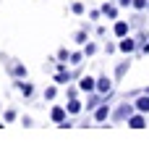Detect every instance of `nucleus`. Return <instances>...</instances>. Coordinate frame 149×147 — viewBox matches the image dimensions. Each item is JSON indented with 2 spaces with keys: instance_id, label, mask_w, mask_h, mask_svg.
<instances>
[{
  "instance_id": "obj_4",
  "label": "nucleus",
  "mask_w": 149,
  "mask_h": 147,
  "mask_svg": "<svg viewBox=\"0 0 149 147\" xmlns=\"http://www.w3.org/2000/svg\"><path fill=\"white\" fill-rule=\"evenodd\" d=\"M100 11H102V18H107V21H115L118 18V3H113V0H105L100 5Z\"/></svg>"
},
{
  "instance_id": "obj_28",
  "label": "nucleus",
  "mask_w": 149,
  "mask_h": 147,
  "mask_svg": "<svg viewBox=\"0 0 149 147\" xmlns=\"http://www.w3.org/2000/svg\"><path fill=\"white\" fill-rule=\"evenodd\" d=\"M147 37H149V32L144 29V26H141V32L136 34V39H139V45H141V42H147Z\"/></svg>"
},
{
  "instance_id": "obj_2",
  "label": "nucleus",
  "mask_w": 149,
  "mask_h": 147,
  "mask_svg": "<svg viewBox=\"0 0 149 147\" xmlns=\"http://www.w3.org/2000/svg\"><path fill=\"white\" fill-rule=\"evenodd\" d=\"M136 47H139V39H136V37H131V34H126V37H120V39H118V50H120V53H126V55L136 53Z\"/></svg>"
},
{
  "instance_id": "obj_31",
  "label": "nucleus",
  "mask_w": 149,
  "mask_h": 147,
  "mask_svg": "<svg viewBox=\"0 0 149 147\" xmlns=\"http://www.w3.org/2000/svg\"><path fill=\"white\" fill-rule=\"evenodd\" d=\"M118 8H131V0H118Z\"/></svg>"
},
{
  "instance_id": "obj_1",
  "label": "nucleus",
  "mask_w": 149,
  "mask_h": 147,
  "mask_svg": "<svg viewBox=\"0 0 149 147\" xmlns=\"http://www.w3.org/2000/svg\"><path fill=\"white\" fill-rule=\"evenodd\" d=\"M134 110H136V108H134V100H131V103H128V100H123V103L110 113V121H113V124H126V121L131 118V113H134Z\"/></svg>"
},
{
  "instance_id": "obj_32",
  "label": "nucleus",
  "mask_w": 149,
  "mask_h": 147,
  "mask_svg": "<svg viewBox=\"0 0 149 147\" xmlns=\"http://www.w3.org/2000/svg\"><path fill=\"white\" fill-rule=\"evenodd\" d=\"M147 11H149V5H147Z\"/></svg>"
},
{
  "instance_id": "obj_7",
  "label": "nucleus",
  "mask_w": 149,
  "mask_h": 147,
  "mask_svg": "<svg viewBox=\"0 0 149 147\" xmlns=\"http://www.w3.org/2000/svg\"><path fill=\"white\" fill-rule=\"evenodd\" d=\"M131 100H134V108H136V110H141V113L149 116V92L141 89V92H139L136 97H131Z\"/></svg>"
},
{
  "instance_id": "obj_18",
  "label": "nucleus",
  "mask_w": 149,
  "mask_h": 147,
  "mask_svg": "<svg viewBox=\"0 0 149 147\" xmlns=\"http://www.w3.org/2000/svg\"><path fill=\"white\" fill-rule=\"evenodd\" d=\"M84 58H86V55H84V50H76V53H71L68 63H71V66H81V63H84Z\"/></svg>"
},
{
  "instance_id": "obj_29",
  "label": "nucleus",
  "mask_w": 149,
  "mask_h": 147,
  "mask_svg": "<svg viewBox=\"0 0 149 147\" xmlns=\"http://www.w3.org/2000/svg\"><path fill=\"white\" fill-rule=\"evenodd\" d=\"M94 32H97V37H105V34H107V26H102V24H97V29H94Z\"/></svg>"
},
{
  "instance_id": "obj_14",
  "label": "nucleus",
  "mask_w": 149,
  "mask_h": 147,
  "mask_svg": "<svg viewBox=\"0 0 149 147\" xmlns=\"http://www.w3.org/2000/svg\"><path fill=\"white\" fill-rule=\"evenodd\" d=\"M8 74L13 76V79H26V66L24 63H8Z\"/></svg>"
},
{
  "instance_id": "obj_13",
  "label": "nucleus",
  "mask_w": 149,
  "mask_h": 147,
  "mask_svg": "<svg viewBox=\"0 0 149 147\" xmlns=\"http://www.w3.org/2000/svg\"><path fill=\"white\" fill-rule=\"evenodd\" d=\"M89 39H92V37H89V24H84L79 32H73V42H76V45H81V47H84Z\"/></svg>"
},
{
  "instance_id": "obj_22",
  "label": "nucleus",
  "mask_w": 149,
  "mask_h": 147,
  "mask_svg": "<svg viewBox=\"0 0 149 147\" xmlns=\"http://www.w3.org/2000/svg\"><path fill=\"white\" fill-rule=\"evenodd\" d=\"M68 58H71V50H68V47H60V50L55 53V60H65V63H68Z\"/></svg>"
},
{
  "instance_id": "obj_10",
  "label": "nucleus",
  "mask_w": 149,
  "mask_h": 147,
  "mask_svg": "<svg viewBox=\"0 0 149 147\" xmlns=\"http://www.w3.org/2000/svg\"><path fill=\"white\" fill-rule=\"evenodd\" d=\"M97 92H100V95L113 92V79H110L107 74H100V76H97Z\"/></svg>"
},
{
  "instance_id": "obj_25",
  "label": "nucleus",
  "mask_w": 149,
  "mask_h": 147,
  "mask_svg": "<svg viewBox=\"0 0 149 147\" xmlns=\"http://www.w3.org/2000/svg\"><path fill=\"white\" fill-rule=\"evenodd\" d=\"M147 5H149V0H131V8L134 11H147Z\"/></svg>"
},
{
  "instance_id": "obj_17",
  "label": "nucleus",
  "mask_w": 149,
  "mask_h": 147,
  "mask_svg": "<svg viewBox=\"0 0 149 147\" xmlns=\"http://www.w3.org/2000/svg\"><path fill=\"white\" fill-rule=\"evenodd\" d=\"M131 68V60H120L118 66H115V82H120L123 76H126V71Z\"/></svg>"
},
{
  "instance_id": "obj_23",
  "label": "nucleus",
  "mask_w": 149,
  "mask_h": 147,
  "mask_svg": "<svg viewBox=\"0 0 149 147\" xmlns=\"http://www.w3.org/2000/svg\"><path fill=\"white\" fill-rule=\"evenodd\" d=\"M16 118H18V113H16V110H13V108H8V110H5V113H3V121H5V124H13V121H16Z\"/></svg>"
},
{
  "instance_id": "obj_15",
  "label": "nucleus",
  "mask_w": 149,
  "mask_h": 147,
  "mask_svg": "<svg viewBox=\"0 0 149 147\" xmlns=\"http://www.w3.org/2000/svg\"><path fill=\"white\" fill-rule=\"evenodd\" d=\"M71 79H73V74H71L68 68H65V71H55V76H52V82H55L58 87H68Z\"/></svg>"
},
{
  "instance_id": "obj_21",
  "label": "nucleus",
  "mask_w": 149,
  "mask_h": 147,
  "mask_svg": "<svg viewBox=\"0 0 149 147\" xmlns=\"http://www.w3.org/2000/svg\"><path fill=\"white\" fill-rule=\"evenodd\" d=\"M89 21H92V24H100V21H102V11H100V8H92V11H89Z\"/></svg>"
},
{
  "instance_id": "obj_6",
  "label": "nucleus",
  "mask_w": 149,
  "mask_h": 147,
  "mask_svg": "<svg viewBox=\"0 0 149 147\" xmlns=\"http://www.w3.org/2000/svg\"><path fill=\"white\" fill-rule=\"evenodd\" d=\"M65 118H68L65 105H52V108H50V121H52V124H58V126H60Z\"/></svg>"
},
{
  "instance_id": "obj_11",
  "label": "nucleus",
  "mask_w": 149,
  "mask_h": 147,
  "mask_svg": "<svg viewBox=\"0 0 149 147\" xmlns=\"http://www.w3.org/2000/svg\"><path fill=\"white\" fill-rule=\"evenodd\" d=\"M13 87H16L24 97H31V95H34V84L26 82V79H13Z\"/></svg>"
},
{
  "instance_id": "obj_26",
  "label": "nucleus",
  "mask_w": 149,
  "mask_h": 147,
  "mask_svg": "<svg viewBox=\"0 0 149 147\" xmlns=\"http://www.w3.org/2000/svg\"><path fill=\"white\" fill-rule=\"evenodd\" d=\"M131 26H139V29L144 26V11H139V13L134 16V21H131Z\"/></svg>"
},
{
  "instance_id": "obj_5",
  "label": "nucleus",
  "mask_w": 149,
  "mask_h": 147,
  "mask_svg": "<svg viewBox=\"0 0 149 147\" xmlns=\"http://www.w3.org/2000/svg\"><path fill=\"white\" fill-rule=\"evenodd\" d=\"M100 103H105V95H100V92L94 89V92H89V95H86V105H84V110H86V113H94Z\"/></svg>"
},
{
  "instance_id": "obj_27",
  "label": "nucleus",
  "mask_w": 149,
  "mask_h": 147,
  "mask_svg": "<svg viewBox=\"0 0 149 147\" xmlns=\"http://www.w3.org/2000/svg\"><path fill=\"white\" fill-rule=\"evenodd\" d=\"M115 50H118V42H107L105 45V55H113Z\"/></svg>"
},
{
  "instance_id": "obj_19",
  "label": "nucleus",
  "mask_w": 149,
  "mask_h": 147,
  "mask_svg": "<svg viewBox=\"0 0 149 147\" xmlns=\"http://www.w3.org/2000/svg\"><path fill=\"white\" fill-rule=\"evenodd\" d=\"M71 13H73V16H84V13H86V5H84L81 0H76V3H71Z\"/></svg>"
},
{
  "instance_id": "obj_30",
  "label": "nucleus",
  "mask_w": 149,
  "mask_h": 147,
  "mask_svg": "<svg viewBox=\"0 0 149 147\" xmlns=\"http://www.w3.org/2000/svg\"><path fill=\"white\" fill-rule=\"evenodd\" d=\"M21 124H24V126H34V121H31L29 116H24V118H21Z\"/></svg>"
},
{
  "instance_id": "obj_12",
  "label": "nucleus",
  "mask_w": 149,
  "mask_h": 147,
  "mask_svg": "<svg viewBox=\"0 0 149 147\" xmlns=\"http://www.w3.org/2000/svg\"><path fill=\"white\" fill-rule=\"evenodd\" d=\"M128 126H131V129H144V126H147V113L134 110V113H131V118H128Z\"/></svg>"
},
{
  "instance_id": "obj_9",
  "label": "nucleus",
  "mask_w": 149,
  "mask_h": 147,
  "mask_svg": "<svg viewBox=\"0 0 149 147\" xmlns=\"http://www.w3.org/2000/svg\"><path fill=\"white\" fill-rule=\"evenodd\" d=\"M113 34L120 39V37H126V34H131V24L128 21H123V18H115V24H113Z\"/></svg>"
},
{
  "instance_id": "obj_16",
  "label": "nucleus",
  "mask_w": 149,
  "mask_h": 147,
  "mask_svg": "<svg viewBox=\"0 0 149 147\" xmlns=\"http://www.w3.org/2000/svg\"><path fill=\"white\" fill-rule=\"evenodd\" d=\"M65 110H68V116H79V113L84 110V103H81L79 97H68V103H65Z\"/></svg>"
},
{
  "instance_id": "obj_24",
  "label": "nucleus",
  "mask_w": 149,
  "mask_h": 147,
  "mask_svg": "<svg viewBox=\"0 0 149 147\" xmlns=\"http://www.w3.org/2000/svg\"><path fill=\"white\" fill-rule=\"evenodd\" d=\"M94 53H97V42H92V39H89V42L84 45V55L89 58V55H94Z\"/></svg>"
},
{
  "instance_id": "obj_20",
  "label": "nucleus",
  "mask_w": 149,
  "mask_h": 147,
  "mask_svg": "<svg viewBox=\"0 0 149 147\" xmlns=\"http://www.w3.org/2000/svg\"><path fill=\"white\" fill-rule=\"evenodd\" d=\"M55 97H58V84L45 87V100H55Z\"/></svg>"
},
{
  "instance_id": "obj_8",
  "label": "nucleus",
  "mask_w": 149,
  "mask_h": 147,
  "mask_svg": "<svg viewBox=\"0 0 149 147\" xmlns=\"http://www.w3.org/2000/svg\"><path fill=\"white\" fill-rule=\"evenodd\" d=\"M79 89H81L84 95L94 92V89H97V79H94V76H89V74H86V76H79Z\"/></svg>"
},
{
  "instance_id": "obj_3",
  "label": "nucleus",
  "mask_w": 149,
  "mask_h": 147,
  "mask_svg": "<svg viewBox=\"0 0 149 147\" xmlns=\"http://www.w3.org/2000/svg\"><path fill=\"white\" fill-rule=\"evenodd\" d=\"M110 113H113V108H110V100H105V103H100V105H97V110L92 113V118H94L97 124H105V121L110 118Z\"/></svg>"
}]
</instances>
